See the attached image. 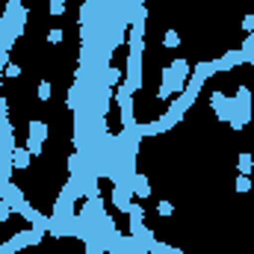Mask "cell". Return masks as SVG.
<instances>
[{"label":"cell","mask_w":254,"mask_h":254,"mask_svg":"<svg viewBox=\"0 0 254 254\" xmlns=\"http://www.w3.org/2000/svg\"><path fill=\"white\" fill-rule=\"evenodd\" d=\"M127 86V92H139L142 89V57L139 54H127V68H125V80H122Z\"/></svg>","instance_id":"1"},{"label":"cell","mask_w":254,"mask_h":254,"mask_svg":"<svg viewBox=\"0 0 254 254\" xmlns=\"http://www.w3.org/2000/svg\"><path fill=\"white\" fill-rule=\"evenodd\" d=\"M45 139H48V125L45 122H30V133H27V151L33 154V157H39L42 154V145H45Z\"/></svg>","instance_id":"2"},{"label":"cell","mask_w":254,"mask_h":254,"mask_svg":"<svg viewBox=\"0 0 254 254\" xmlns=\"http://www.w3.org/2000/svg\"><path fill=\"white\" fill-rule=\"evenodd\" d=\"M0 198H3V201H9V207H12L15 213H24V210H27V204H30V201H27V195H24V190H21L18 184H9L6 190L0 192Z\"/></svg>","instance_id":"3"},{"label":"cell","mask_w":254,"mask_h":254,"mask_svg":"<svg viewBox=\"0 0 254 254\" xmlns=\"http://www.w3.org/2000/svg\"><path fill=\"white\" fill-rule=\"evenodd\" d=\"M110 201L119 213H127V207L133 204V187H113L110 192Z\"/></svg>","instance_id":"4"},{"label":"cell","mask_w":254,"mask_h":254,"mask_svg":"<svg viewBox=\"0 0 254 254\" xmlns=\"http://www.w3.org/2000/svg\"><path fill=\"white\" fill-rule=\"evenodd\" d=\"M133 198H151V184H148V175L133 172Z\"/></svg>","instance_id":"5"},{"label":"cell","mask_w":254,"mask_h":254,"mask_svg":"<svg viewBox=\"0 0 254 254\" xmlns=\"http://www.w3.org/2000/svg\"><path fill=\"white\" fill-rule=\"evenodd\" d=\"M30 160H33V154H30L27 148H18V145L12 148V166H15V169H21V172L30 169Z\"/></svg>","instance_id":"6"},{"label":"cell","mask_w":254,"mask_h":254,"mask_svg":"<svg viewBox=\"0 0 254 254\" xmlns=\"http://www.w3.org/2000/svg\"><path fill=\"white\" fill-rule=\"evenodd\" d=\"M169 68H172V74H178L181 80H190V77H192L190 60H184V57H175V60H172V65H169Z\"/></svg>","instance_id":"7"},{"label":"cell","mask_w":254,"mask_h":254,"mask_svg":"<svg viewBox=\"0 0 254 254\" xmlns=\"http://www.w3.org/2000/svg\"><path fill=\"white\" fill-rule=\"evenodd\" d=\"M192 74H195V77H201V80H210V77L216 74L213 60H198V63L192 65Z\"/></svg>","instance_id":"8"},{"label":"cell","mask_w":254,"mask_h":254,"mask_svg":"<svg viewBox=\"0 0 254 254\" xmlns=\"http://www.w3.org/2000/svg\"><path fill=\"white\" fill-rule=\"evenodd\" d=\"M237 169H240V175H252V169H254L252 151H243V154L237 157Z\"/></svg>","instance_id":"9"},{"label":"cell","mask_w":254,"mask_h":254,"mask_svg":"<svg viewBox=\"0 0 254 254\" xmlns=\"http://www.w3.org/2000/svg\"><path fill=\"white\" fill-rule=\"evenodd\" d=\"M95 12H98V9H95V0H86V3L80 6V24H92V21H95Z\"/></svg>","instance_id":"10"},{"label":"cell","mask_w":254,"mask_h":254,"mask_svg":"<svg viewBox=\"0 0 254 254\" xmlns=\"http://www.w3.org/2000/svg\"><path fill=\"white\" fill-rule=\"evenodd\" d=\"M36 95H39V101H42V104H48V101H51V95H54V83H51V80H42V83H39V89H36Z\"/></svg>","instance_id":"11"},{"label":"cell","mask_w":254,"mask_h":254,"mask_svg":"<svg viewBox=\"0 0 254 254\" xmlns=\"http://www.w3.org/2000/svg\"><path fill=\"white\" fill-rule=\"evenodd\" d=\"M234 190L240 192V195H249V192H252V178H249V175H237Z\"/></svg>","instance_id":"12"},{"label":"cell","mask_w":254,"mask_h":254,"mask_svg":"<svg viewBox=\"0 0 254 254\" xmlns=\"http://www.w3.org/2000/svg\"><path fill=\"white\" fill-rule=\"evenodd\" d=\"M127 219H130V222H145V207L133 201V204L127 207Z\"/></svg>","instance_id":"13"},{"label":"cell","mask_w":254,"mask_h":254,"mask_svg":"<svg viewBox=\"0 0 254 254\" xmlns=\"http://www.w3.org/2000/svg\"><path fill=\"white\" fill-rule=\"evenodd\" d=\"M172 213H175V204H172L169 198H160V201H157V216H163V219H169Z\"/></svg>","instance_id":"14"},{"label":"cell","mask_w":254,"mask_h":254,"mask_svg":"<svg viewBox=\"0 0 254 254\" xmlns=\"http://www.w3.org/2000/svg\"><path fill=\"white\" fill-rule=\"evenodd\" d=\"M21 74H24V68H21L18 63H9L6 68H3V77H6V80H18Z\"/></svg>","instance_id":"15"},{"label":"cell","mask_w":254,"mask_h":254,"mask_svg":"<svg viewBox=\"0 0 254 254\" xmlns=\"http://www.w3.org/2000/svg\"><path fill=\"white\" fill-rule=\"evenodd\" d=\"M178 45H181V33L169 30V33L163 36V48H169V51H172V48H178Z\"/></svg>","instance_id":"16"},{"label":"cell","mask_w":254,"mask_h":254,"mask_svg":"<svg viewBox=\"0 0 254 254\" xmlns=\"http://www.w3.org/2000/svg\"><path fill=\"white\" fill-rule=\"evenodd\" d=\"M48 12H51L54 18L65 15V0H48Z\"/></svg>","instance_id":"17"},{"label":"cell","mask_w":254,"mask_h":254,"mask_svg":"<svg viewBox=\"0 0 254 254\" xmlns=\"http://www.w3.org/2000/svg\"><path fill=\"white\" fill-rule=\"evenodd\" d=\"M86 254H107V249L101 240H92V243H86Z\"/></svg>","instance_id":"18"},{"label":"cell","mask_w":254,"mask_h":254,"mask_svg":"<svg viewBox=\"0 0 254 254\" xmlns=\"http://www.w3.org/2000/svg\"><path fill=\"white\" fill-rule=\"evenodd\" d=\"M240 27L246 30V36H249V33H254V15H243V21H240Z\"/></svg>","instance_id":"19"},{"label":"cell","mask_w":254,"mask_h":254,"mask_svg":"<svg viewBox=\"0 0 254 254\" xmlns=\"http://www.w3.org/2000/svg\"><path fill=\"white\" fill-rule=\"evenodd\" d=\"M63 39H65L63 30H51V33H48V45H60Z\"/></svg>","instance_id":"20"},{"label":"cell","mask_w":254,"mask_h":254,"mask_svg":"<svg viewBox=\"0 0 254 254\" xmlns=\"http://www.w3.org/2000/svg\"><path fill=\"white\" fill-rule=\"evenodd\" d=\"M0 18H3V3H0Z\"/></svg>","instance_id":"21"},{"label":"cell","mask_w":254,"mask_h":254,"mask_svg":"<svg viewBox=\"0 0 254 254\" xmlns=\"http://www.w3.org/2000/svg\"><path fill=\"white\" fill-rule=\"evenodd\" d=\"M12 3H24V0H12Z\"/></svg>","instance_id":"22"},{"label":"cell","mask_w":254,"mask_h":254,"mask_svg":"<svg viewBox=\"0 0 254 254\" xmlns=\"http://www.w3.org/2000/svg\"><path fill=\"white\" fill-rule=\"evenodd\" d=\"M252 157H254V151H252Z\"/></svg>","instance_id":"23"}]
</instances>
